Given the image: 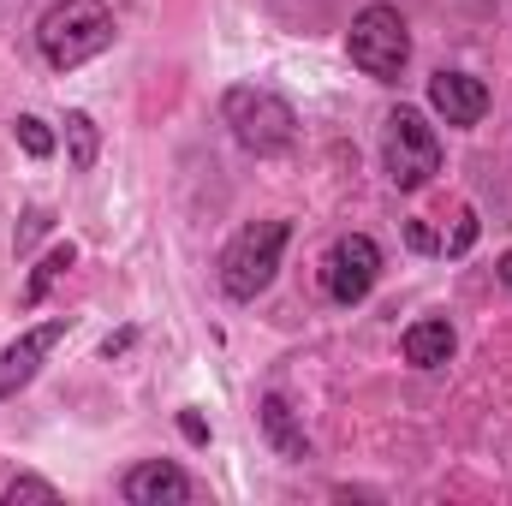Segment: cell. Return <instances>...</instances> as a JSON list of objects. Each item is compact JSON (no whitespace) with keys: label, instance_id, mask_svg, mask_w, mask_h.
Returning <instances> with one entry per match:
<instances>
[{"label":"cell","instance_id":"1","mask_svg":"<svg viewBox=\"0 0 512 506\" xmlns=\"http://www.w3.org/2000/svg\"><path fill=\"white\" fill-rule=\"evenodd\" d=\"M114 42V12L108 0H54L36 18V48L54 72H72L84 60H96Z\"/></svg>","mask_w":512,"mask_h":506},{"label":"cell","instance_id":"2","mask_svg":"<svg viewBox=\"0 0 512 506\" xmlns=\"http://www.w3.org/2000/svg\"><path fill=\"white\" fill-rule=\"evenodd\" d=\"M221 114H227L233 137H239L251 155H280V149H292V137H298L292 102L274 96V90H262V84H233V90L221 96Z\"/></svg>","mask_w":512,"mask_h":506},{"label":"cell","instance_id":"3","mask_svg":"<svg viewBox=\"0 0 512 506\" xmlns=\"http://www.w3.org/2000/svg\"><path fill=\"white\" fill-rule=\"evenodd\" d=\"M382 161L399 191H423L441 173V137L417 108H393L382 120Z\"/></svg>","mask_w":512,"mask_h":506},{"label":"cell","instance_id":"4","mask_svg":"<svg viewBox=\"0 0 512 506\" xmlns=\"http://www.w3.org/2000/svg\"><path fill=\"white\" fill-rule=\"evenodd\" d=\"M286 239H292V227H286V221H251L245 233H233V245L221 251V286H227V298L251 304L256 292H268V280H274V268H280Z\"/></svg>","mask_w":512,"mask_h":506},{"label":"cell","instance_id":"5","mask_svg":"<svg viewBox=\"0 0 512 506\" xmlns=\"http://www.w3.org/2000/svg\"><path fill=\"white\" fill-rule=\"evenodd\" d=\"M346 54H352V66L370 72L376 84H399V72H405V60H411V30H405V18H399L393 6L376 0V6H364V12L352 18Z\"/></svg>","mask_w":512,"mask_h":506},{"label":"cell","instance_id":"6","mask_svg":"<svg viewBox=\"0 0 512 506\" xmlns=\"http://www.w3.org/2000/svg\"><path fill=\"white\" fill-rule=\"evenodd\" d=\"M376 280H382V245L370 233H346V239H334V251L322 256V292L334 304H346V310L364 304L376 292Z\"/></svg>","mask_w":512,"mask_h":506},{"label":"cell","instance_id":"7","mask_svg":"<svg viewBox=\"0 0 512 506\" xmlns=\"http://www.w3.org/2000/svg\"><path fill=\"white\" fill-rule=\"evenodd\" d=\"M66 340V316H54V322H36V328H24L6 352H0V405L12 399V393H24L30 381L42 376V364L54 358V346Z\"/></svg>","mask_w":512,"mask_h":506},{"label":"cell","instance_id":"8","mask_svg":"<svg viewBox=\"0 0 512 506\" xmlns=\"http://www.w3.org/2000/svg\"><path fill=\"white\" fill-rule=\"evenodd\" d=\"M120 495H126L131 506H167V501H197V483H191L173 459H143V465L126 471Z\"/></svg>","mask_w":512,"mask_h":506},{"label":"cell","instance_id":"9","mask_svg":"<svg viewBox=\"0 0 512 506\" xmlns=\"http://www.w3.org/2000/svg\"><path fill=\"white\" fill-rule=\"evenodd\" d=\"M429 108L447 120V126H477L489 114V84L471 78V72H435L429 78Z\"/></svg>","mask_w":512,"mask_h":506},{"label":"cell","instance_id":"10","mask_svg":"<svg viewBox=\"0 0 512 506\" xmlns=\"http://www.w3.org/2000/svg\"><path fill=\"white\" fill-rule=\"evenodd\" d=\"M399 352H405V364H411V370H441V364H453L459 334H453V322H447V316H429V322H411V328H405Z\"/></svg>","mask_w":512,"mask_h":506},{"label":"cell","instance_id":"11","mask_svg":"<svg viewBox=\"0 0 512 506\" xmlns=\"http://www.w3.org/2000/svg\"><path fill=\"white\" fill-rule=\"evenodd\" d=\"M262 435L274 441V453H280V459H310V435H304V423L292 417V405H286L280 393H268V399H262Z\"/></svg>","mask_w":512,"mask_h":506},{"label":"cell","instance_id":"12","mask_svg":"<svg viewBox=\"0 0 512 506\" xmlns=\"http://www.w3.org/2000/svg\"><path fill=\"white\" fill-rule=\"evenodd\" d=\"M72 262H78V251H72V245H54V251L42 256V262H36V274H30V286H24V310H36V304L48 298V286H54Z\"/></svg>","mask_w":512,"mask_h":506},{"label":"cell","instance_id":"13","mask_svg":"<svg viewBox=\"0 0 512 506\" xmlns=\"http://www.w3.org/2000/svg\"><path fill=\"white\" fill-rule=\"evenodd\" d=\"M66 143H72V167H78V173H90V167H96V155H102V137H96V120L72 108V114H66Z\"/></svg>","mask_w":512,"mask_h":506},{"label":"cell","instance_id":"14","mask_svg":"<svg viewBox=\"0 0 512 506\" xmlns=\"http://www.w3.org/2000/svg\"><path fill=\"white\" fill-rule=\"evenodd\" d=\"M12 137H18V143H24V155H36V161H48V155H54V131L42 126L36 114H18V120H12Z\"/></svg>","mask_w":512,"mask_h":506},{"label":"cell","instance_id":"15","mask_svg":"<svg viewBox=\"0 0 512 506\" xmlns=\"http://www.w3.org/2000/svg\"><path fill=\"white\" fill-rule=\"evenodd\" d=\"M0 501H6V506H18V501H60V489H54L48 477H30V471H24V477H12V483H6V495H0Z\"/></svg>","mask_w":512,"mask_h":506},{"label":"cell","instance_id":"16","mask_svg":"<svg viewBox=\"0 0 512 506\" xmlns=\"http://www.w3.org/2000/svg\"><path fill=\"white\" fill-rule=\"evenodd\" d=\"M471 245H477V209H459V227H453V239H447L441 251H447V256H465Z\"/></svg>","mask_w":512,"mask_h":506},{"label":"cell","instance_id":"17","mask_svg":"<svg viewBox=\"0 0 512 506\" xmlns=\"http://www.w3.org/2000/svg\"><path fill=\"white\" fill-rule=\"evenodd\" d=\"M48 227H54V215H48V209H30V215H24V227H18V256L30 251V245H36Z\"/></svg>","mask_w":512,"mask_h":506},{"label":"cell","instance_id":"18","mask_svg":"<svg viewBox=\"0 0 512 506\" xmlns=\"http://www.w3.org/2000/svg\"><path fill=\"white\" fill-rule=\"evenodd\" d=\"M405 239H411V245H417V251H435V233H429V227H423V221H405Z\"/></svg>","mask_w":512,"mask_h":506},{"label":"cell","instance_id":"19","mask_svg":"<svg viewBox=\"0 0 512 506\" xmlns=\"http://www.w3.org/2000/svg\"><path fill=\"white\" fill-rule=\"evenodd\" d=\"M179 429H185V441H209V423H203L197 411H185V417H179Z\"/></svg>","mask_w":512,"mask_h":506},{"label":"cell","instance_id":"20","mask_svg":"<svg viewBox=\"0 0 512 506\" xmlns=\"http://www.w3.org/2000/svg\"><path fill=\"white\" fill-rule=\"evenodd\" d=\"M495 268H501V280H507V286H512V251L501 256V262H495Z\"/></svg>","mask_w":512,"mask_h":506}]
</instances>
